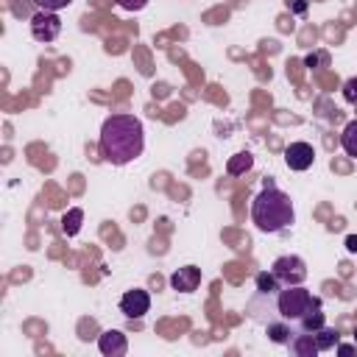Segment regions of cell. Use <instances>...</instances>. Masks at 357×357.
<instances>
[{"instance_id":"1","label":"cell","mask_w":357,"mask_h":357,"mask_svg":"<svg viewBox=\"0 0 357 357\" xmlns=\"http://www.w3.org/2000/svg\"><path fill=\"white\" fill-rule=\"evenodd\" d=\"M145 128L134 114H112L100 126V153L112 165H128L142 156Z\"/></svg>"},{"instance_id":"2","label":"cell","mask_w":357,"mask_h":357,"mask_svg":"<svg viewBox=\"0 0 357 357\" xmlns=\"http://www.w3.org/2000/svg\"><path fill=\"white\" fill-rule=\"evenodd\" d=\"M251 220L265 234L284 231L296 220V209H293L290 195L282 192L279 187H273L271 181H265V187L259 190V195L251 201Z\"/></svg>"},{"instance_id":"3","label":"cell","mask_w":357,"mask_h":357,"mask_svg":"<svg viewBox=\"0 0 357 357\" xmlns=\"http://www.w3.org/2000/svg\"><path fill=\"white\" fill-rule=\"evenodd\" d=\"M321 298H315L307 287H301V284H284V287H279V293L276 296H268V307H271V312H276L279 318H284L287 324H298L301 321V315L310 310V307H315Z\"/></svg>"},{"instance_id":"4","label":"cell","mask_w":357,"mask_h":357,"mask_svg":"<svg viewBox=\"0 0 357 357\" xmlns=\"http://www.w3.org/2000/svg\"><path fill=\"white\" fill-rule=\"evenodd\" d=\"M271 273H273L282 284H301V282L307 279V268H304V262H301L298 257H290V254L273 259Z\"/></svg>"},{"instance_id":"5","label":"cell","mask_w":357,"mask_h":357,"mask_svg":"<svg viewBox=\"0 0 357 357\" xmlns=\"http://www.w3.org/2000/svg\"><path fill=\"white\" fill-rule=\"evenodd\" d=\"M61 31V20L56 17V11H45L39 8L33 17H31V33L36 42H53Z\"/></svg>"},{"instance_id":"6","label":"cell","mask_w":357,"mask_h":357,"mask_svg":"<svg viewBox=\"0 0 357 357\" xmlns=\"http://www.w3.org/2000/svg\"><path fill=\"white\" fill-rule=\"evenodd\" d=\"M312 162H315V148L310 142H290L284 148V165L290 170H298V173L301 170H310Z\"/></svg>"},{"instance_id":"7","label":"cell","mask_w":357,"mask_h":357,"mask_svg":"<svg viewBox=\"0 0 357 357\" xmlns=\"http://www.w3.org/2000/svg\"><path fill=\"white\" fill-rule=\"evenodd\" d=\"M151 310V296H148V290H128V293H123V298H120V312L126 315V318H142L145 312Z\"/></svg>"},{"instance_id":"8","label":"cell","mask_w":357,"mask_h":357,"mask_svg":"<svg viewBox=\"0 0 357 357\" xmlns=\"http://www.w3.org/2000/svg\"><path fill=\"white\" fill-rule=\"evenodd\" d=\"M98 349H100L106 357H123V354L128 351V340H126L123 332L106 329V332H100V337H98Z\"/></svg>"},{"instance_id":"9","label":"cell","mask_w":357,"mask_h":357,"mask_svg":"<svg viewBox=\"0 0 357 357\" xmlns=\"http://www.w3.org/2000/svg\"><path fill=\"white\" fill-rule=\"evenodd\" d=\"M170 284H173V290H181V293L198 290V284H201V268H195V265L178 268V271L170 276Z\"/></svg>"},{"instance_id":"10","label":"cell","mask_w":357,"mask_h":357,"mask_svg":"<svg viewBox=\"0 0 357 357\" xmlns=\"http://www.w3.org/2000/svg\"><path fill=\"white\" fill-rule=\"evenodd\" d=\"M290 351L296 354V357H315L321 349H318V343H315V335L312 332H296L293 337H290Z\"/></svg>"},{"instance_id":"11","label":"cell","mask_w":357,"mask_h":357,"mask_svg":"<svg viewBox=\"0 0 357 357\" xmlns=\"http://www.w3.org/2000/svg\"><path fill=\"white\" fill-rule=\"evenodd\" d=\"M321 326H326V315H324L321 301H318L315 307H310V310L301 315V321L296 324V332H318Z\"/></svg>"},{"instance_id":"12","label":"cell","mask_w":357,"mask_h":357,"mask_svg":"<svg viewBox=\"0 0 357 357\" xmlns=\"http://www.w3.org/2000/svg\"><path fill=\"white\" fill-rule=\"evenodd\" d=\"M265 329H268V337H271L273 343H290V337L296 335L293 324H287L284 318H282V321H268Z\"/></svg>"},{"instance_id":"13","label":"cell","mask_w":357,"mask_h":357,"mask_svg":"<svg viewBox=\"0 0 357 357\" xmlns=\"http://www.w3.org/2000/svg\"><path fill=\"white\" fill-rule=\"evenodd\" d=\"M251 165H254V156H251L248 151H240V153H234V156L226 162V173H229V176H243V173L251 170Z\"/></svg>"},{"instance_id":"14","label":"cell","mask_w":357,"mask_h":357,"mask_svg":"<svg viewBox=\"0 0 357 357\" xmlns=\"http://www.w3.org/2000/svg\"><path fill=\"white\" fill-rule=\"evenodd\" d=\"M279 287H282V282L273 276V273H257V296H262V298H268V296H276L279 293Z\"/></svg>"},{"instance_id":"15","label":"cell","mask_w":357,"mask_h":357,"mask_svg":"<svg viewBox=\"0 0 357 357\" xmlns=\"http://www.w3.org/2000/svg\"><path fill=\"white\" fill-rule=\"evenodd\" d=\"M340 145H343L346 156L357 159V120L346 123V128H343V134H340Z\"/></svg>"},{"instance_id":"16","label":"cell","mask_w":357,"mask_h":357,"mask_svg":"<svg viewBox=\"0 0 357 357\" xmlns=\"http://www.w3.org/2000/svg\"><path fill=\"white\" fill-rule=\"evenodd\" d=\"M315 335V343H318V349L321 351H326V349H335L337 343H340V332L337 329H332V326H321L318 332H312Z\"/></svg>"},{"instance_id":"17","label":"cell","mask_w":357,"mask_h":357,"mask_svg":"<svg viewBox=\"0 0 357 357\" xmlns=\"http://www.w3.org/2000/svg\"><path fill=\"white\" fill-rule=\"evenodd\" d=\"M81 220H84V212L75 206V209H70L64 218H61V229H64V234H78V229H81Z\"/></svg>"},{"instance_id":"18","label":"cell","mask_w":357,"mask_h":357,"mask_svg":"<svg viewBox=\"0 0 357 357\" xmlns=\"http://www.w3.org/2000/svg\"><path fill=\"white\" fill-rule=\"evenodd\" d=\"M39 8H45V11H61V8H67L73 0H33Z\"/></svg>"},{"instance_id":"19","label":"cell","mask_w":357,"mask_h":357,"mask_svg":"<svg viewBox=\"0 0 357 357\" xmlns=\"http://www.w3.org/2000/svg\"><path fill=\"white\" fill-rule=\"evenodd\" d=\"M343 98L357 106V78H349V81L343 84Z\"/></svg>"},{"instance_id":"20","label":"cell","mask_w":357,"mask_h":357,"mask_svg":"<svg viewBox=\"0 0 357 357\" xmlns=\"http://www.w3.org/2000/svg\"><path fill=\"white\" fill-rule=\"evenodd\" d=\"M120 8H126V11H142L145 6H148V0H114Z\"/></svg>"},{"instance_id":"21","label":"cell","mask_w":357,"mask_h":357,"mask_svg":"<svg viewBox=\"0 0 357 357\" xmlns=\"http://www.w3.org/2000/svg\"><path fill=\"white\" fill-rule=\"evenodd\" d=\"M335 354H340V357L357 354V343H337V346H335Z\"/></svg>"},{"instance_id":"22","label":"cell","mask_w":357,"mask_h":357,"mask_svg":"<svg viewBox=\"0 0 357 357\" xmlns=\"http://www.w3.org/2000/svg\"><path fill=\"white\" fill-rule=\"evenodd\" d=\"M284 3H287V8L293 14H304L307 11V0H284Z\"/></svg>"},{"instance_id":"23","label":"cell","mask_w":357,"mask_h":357,"mask_svg":"<svg viewBox=\"0 0 357 357\" xmlns=\"http://www.w3.org/2000/svg\"><path fill=\"white\" fill-rule=\"evenodd\" d=\"M346 251L349 254H357V234H349L346 237Z\"/></svg>"},{"instance_id":"24","label":"cell","mask_w":357,"mask_h":357,"mask_svg":"<svg viewBox=\"0 0 357 357\" xmlns=\"http://www.w3.org/2000/svg\"><path fill=\"white\" fill-rule=\"evenodd\" d=\"M354 343H357V329H354Z\"/></svg>"}]
</instances>
